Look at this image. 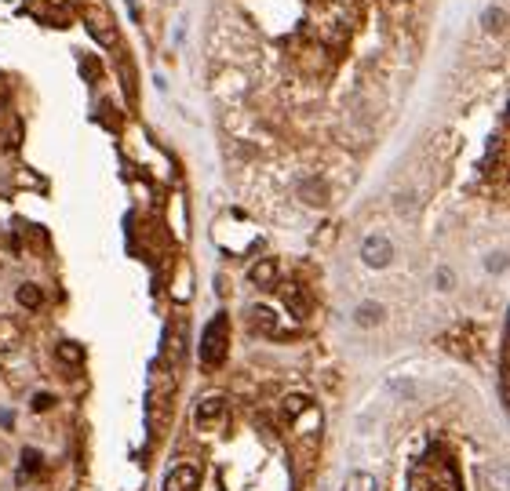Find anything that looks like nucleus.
Masks as SVG:
<instances>
[{
	"instance_id": "obj_12",
	"label": "nucleus",
	"mask_w": 510,
	"mask_h": 491,
	"mask_svg": "<svg viewBox=\"0 0 510 491\" xmlns=\"http://www.w3.org/2000/svg\"><path fill=\"white\" fill-rule=\"evenodd\" d=\"M55 357L62 360V364H70V368H80V364H84V346H80V343H70V338H66V343L55 346Z\"/></svg>"
},
{
	"instance_id": "obj_15",
	"label": "nucleus",
	"mask_w": 510,
	"mask_h": 491,
	"mask_svg": "<svg viewBox=\"0 0 510 491\" xmlns=\"http://www.w3.org/2000/svg\"><path fill=\"white\" fill-rule=\"evenodd\" d=\"M299 193H303L306 204H325V200H328V186H325L321 179H306V182L299 186Z\"/></svg>"
},
{
	"instance_id": "obj_11",
	"label": "nucleus",
	"mask_w": 510,
	"mask_h": 491,
	"mask_svg": "<svg viewBox=\"0 0 510 491\" xmlns=\"http://www.w3.org/2000/svg\"><path fill=\"white\" fill-rule=\"evenodd\" d=\"M379 320H382V306H375V302H361L354 310V324L357 328H375Z\"/></svg>"
},
{
	"instance_id": "obj_13",
	"label": "nucleus",
	"mask_w": 510,
	"mask_h": 491,
	"mask_svg": "<svg viewBox=\"0 0 510 491\" xmlns=\"http://www.w3.org/2000/svg\"><path fill=\"white\" fill-rule=\"evenodd\" d=\"M15 298H18V306H23V310H40V306H44V291H40L37 284H18Z\"/></svg>"
},
{
	"instance_id": "obj_6",
	"label": "nucleus",
	"mask_w": 510,
	"mask_h": 491,
	"mask_svg": "<svg viewBox=\"0 0 510 491\" xmlns=\"http://www.w3.org/2000/svg\"><path fill=\"white\" fill-rule=\"evenodd\" d=\"M201 487V473L194 466H175V469H168V477H164V491H197Z\"/></svg>"
},
{
	"instance_id": "obj_9",
	"label": "nucleus",
	"mask_w": 510,
	"mask_h": 491,
	"mask_svg": "<svg viewBox=\"0 0 510 491\" xmlns=\"http://www.w3.org/2000/svg\"><path fill=\"white\" fill-rule=\"evenodd\" d=\"M248 281H251L255 288H263V291L278 288V262H273V259H259V262L248 269Z\"/></svg>"
},
{
	"instance_id": "obj_7",
	"label": "nucleus",
	"mask_w": 510,
	"mask_h": 491,
	"mask_svg": "<svg viewBox=\"0 0 510 491\" xmlns=\"http://www.w3.org/2000/svg\"><path fill=\"white\" fill-rule=\"evenodd\" d=\"M281 298H285V306L292 310L295 320L310 317V310H313V302H310V295H306L303 284H285V288H281Z\"/></svg>"
},
{
	"instance_id": "obj_19",
	"label": "nucleus",
	"mask_w": 510,
	"mask_h": 491,
	"mask_svg": "<svg viewBox=\"0 0 510 491\" xmlns=\"http://www.w3.org/2000/svg\"><path fill=\"white\" fill-rule=\"evenodd\" d=\"M23 469H30V473H37V469H40V452H37V447H26V452H23Z\"/></svg>"
},
{
	"instance_id": "obj_4",
	"label": "nucleus",
	"mask_w": 510,
	"mask_h": 491,
	"mask_svg": "<svg viewBox=\"0 0 510 491\" xmlns=\"http://www.w3.org/2000/svg\"><path fill=\"white\" fill-rule=\"evenodd\" d=\"M441 346L449 350V353H456V357H474V328H466V324H456V328H449L441 335Z\"/></svg>"
},
{
	"instance_id": "obj_10",
	"label": "nucleus",
	"mask_w": 510,
	"mask_h": 491,
	"mask_svg": "<svg viewBox=\"0 0 510 491\" xmlns=\"http://www.w3.org/2000/svg\"><path fill=\"white\" fill-rule=\"evenodd\" d=\"M23 346V324L11 317H0V353H15Z\"/></svg>"
},
{
	"instance_id": "obj_3",
	"label": "nucleus",
	"mask_w": 510,
	"mask_h": 491,
	"mask_svg": "<svg viewBox=\"0 0 510 491\" xmlns=\"http://www.w3.org/2000/svg\"><path fill=\"white\" fill-rule=\"evenodd\" d=\"M361 259H365V266H372V269H382L394 259V244L387 237H379V233H372V237L361 244Z\"/></svg>"
},
{
	"instance_id": "obj_1",
	"label": "nucleus",
	"mask_w": 510,
	"mask_h": 491,
	"mask_svg": "<svg viewBox=\"0 0 510 491\" xmlns=\"http://www.w3.org/2000/svg\"><path fill=\"white\" fill-rule=\"evenodd\" d=\"M412 491H463L456 462L444 455V447H430L412 469H409Z\"/></svg>"
},
{
	"instance_id": "obj_5",
	"label": "nucleus",
	"mask_w": 510,
	"mask_h": 491,
	"mask_svg": "<svg viewBox=\"0 0 510 491\" xmlns=\"http://www.w3.org/2000/svg\"><path fill=\"white\" fill-rule=\"evenodd\" d=\"M223 419H226V397H208L194 412L197 430H216V426H223Z\"/></svg>"
},
{
	"instance_id": "obj_17",
	"label": "nucleus",
	"mask_w": 510,
	"mask_h": 491,
	"mask_svg": "<svg viewBox=\"0 0 510 491\" xmlns=\"http://www.w3.org/2000/svg\"><path fill=\"white\" fill-rule=\"evenodd\" d=\"M343 491H379V480L372 477V473H350L347 477V484H343Z\"/></svg>"
},
{
	"instance_id": "obj_8",
	"label": "nucleus",
	"mask_w": 510,
	"mask_h": 491,
	"mask_svg": "<svg viewBox=\"0 0 510 491\" xmlns=\"http://www.w3.org/2000/svg\"><path fill=\"white\" fill-rule=\"evenodd\" d=\"M88 30L95 33V40H102V44H110L113 40V23H110V15H106L102 4H88Z\"/></svg>"
},
{
	"instance_id": "obj_16",
	"label": "nucleus",
	"mask_w": 510,
	"mask_h": 491,
	"mask_svg": "<svg viewBox=\"0 0 510 491\" xmlns=\"http://www.w3.org/2000/svg\"><path fill=\"white\" fill-rule=\"evenodd\" d=\"M303 412H313V400H310L306 393H292V397H285V415H288V419H299Z\"/></svg>"
},
{
	"instance_id": "obj_21",
	"label": "nucleus",
	"mask_w": 510,
	"mask_h": 491,
	"mask_svg": "<svg viewBox=\"0 0 510 491\" xmlns=\"http://www.w3.org/2000/svg\"><path fill=\"white\" fill-rule=\"evenodd\" d=\"M503 266H506L503 251H499V255H492V259H488V269H492V273H503Z\"/></svg>"
},
{
	"instance_id": "obj_14",
	"label": "nucleus",
	"mask_w": 510,
	"mask_h": 491,
	"mask_svg": "<svg viewBox=\"0 0 510 491\" xmlns=\"http://www.w3.org/2000/svg\"><path fill=\"white\" fill-rule=\"evenodd\" d=\"M248 317H251V328H255V331H266V335H273V324H278V317H273V310H270V306H251V310H248Z\"/></svg>"
},
{
	"instance_id": "obj_23",
	"label": "nucleus",
	"mask_w": 510,
	"mask_h": 491,
	"mask_svg": "<svg viewBox=\"0 0 510 491\" xmlns=\"http://www.w3.org/2000/svg\"><path fill=\"white\" fill-rule=\"evenodd\" d=\"M437 284H441V288H452V273L441 269V273H437Z\"/></svg>"
},
{
	"instance_id": "obj_22",
	"label": "nucleus",
	"mask_w": 510,
	"mask_h": 491,
	"mask_svg": "<svg viewBox=\"0 0 510 491\" xmlns=\"http://www.w3.org/2000/svg\"><path fill=\"white\" fill-rule=\"evenodd\" d=\"M0 426H4V430H11V426H15V415L8 408H0Z\"/></svg>"
},
{
	"instance_id": "obj_2",
	"label": "nucleus",
	"mask_w": 510,
	"mask_h": 491,
	"mask_svg": "<svg viewBox=\"0 0 510 491\" xmlns=\"http://www.w3.org/2000/svg\"><path fill=\"white\" fill-rule=\"evenodd\" d=\"M226 350H230V317L216 313L208 320L204 335H201V364L204 368H219L226 360Z\"/></svg>"
},
{
	"instance_id": "obj_18",
	"label": "nucleus",
	"mask_w": 510,
	"mask_h": 491,
	"mask_svg": "<svg viewBox=\"0 0 510 491\" xmlns=\"http://www.w3.org/2000/svg\"><path fill=\"white\" fill-rule=\"evenodd\" d=\"M485 30H488V33H499V30H503V8H488V11H485Z\"/></svg>"
},
{
	"instance_id": "obj_20",
	"label": "nucleus",
	"mask_w": 510,
	"mask_h": 491,
	"mask_svg": "<svg viewBox=\"0 0 510 491\" xmlns=\"http://www.w3.org/2000/svg\"><path fill=\"white\" fill-rule=\"evenodd\" d=\"M51 404H55V397H51V393H37V397H33V412H48Z\"/></svg>"
}]
</instances>
